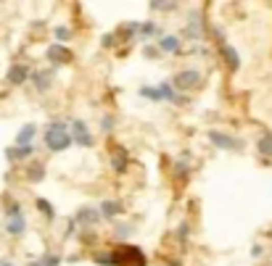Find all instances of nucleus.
<instances>
[{
    "instance_id": "1",
    "label": "nucleus",
    "mask_w": 272,
    "mask_h": 266,
    "mask_svg": "<svg viewBox=\"0 0 272 266\" xmlns=\"http://www.w3.org/2000/svg\"><path fill=\"white\" fill-rule=\"evenodd\" d=\"M45 145H48V150H53V153H61L71 145V135H69L64 121H53L51 127L45 129Z\"/></svg>"
},
{
    "instance_id": "2",
    "label": "nucleus",
    "mask_w": 272,
    "mask_h": 266,
    "mask_svg": "<svg viewBox=\"0 0 272 266\" xmlns=\"http://www.w3.org/2000/svg\"><path fill=\"white\" fill-rule=\"evenodd\" d=\"M114 266H145V256L140 248L135 245H122L119 250H111Z\"/></svg>"
},
{
    "instance_id": "3",
    "label": "nucleus",
    "mask_w": 272,
    "mask_h": 266,
    "mask_svg": "<svg viewBox=\"0 0 272 266\" xmlns=\"http://www.w3.org/2000/svg\"><path fill=\"white\" fill-rule=\"evenodd\" d=\"M199 85H201V71H195V69L180 71L172 82V87H177V90H195Z\"/></svg>"
},
{
    "instance_id": "4",
    "label": "nucleus",
    "mask_w": 272,
    "mask_h": 266,
    "mask_svg": "<svg viewBox=\"0 0 272 266\" xmlns=\"http://www.w3.org/2000/svg\"><path fill=\"white\" fill-rule=\"evenodd\" d=\"M209 140H211V143H214L217 148H222V150H240V145H243L238 137H230V135L217 132V129L209 132Z\"/></svg>"
},
{
    "instance_id": "5",
    "label": "nucleus",
    "mask_w": 272,
    "mask_h": 266,
    "mask_svg": "<svg viewBox=\"0 0 272 266\" xmlns=\"http://www.w3.org/2000/svg\"><path fill=\"white\" fill-rule=\"evenodd\" d=\"M71 140H74V143H77V145H82V148H90V145H93V135H90V129H87V124L85 121H74L71 124Z\"/></svg>"
},
{
    "instance_id": "6",
    "label": "nucleus",
    "mask_w": 272,
    "mask_h": 266,
    "mask_svg": "<svg viewBox=\"0 0 272 266\" xmlns=\"http://www.w3.org/2000/svg\"><path fill=\"white\" fill-rule=\"evenodd\" d=\"M45 56H48V61H53V64H71V50L64 48L61 42H53L48 50H45Z\"/></svg>"
},
{
    "instance_id": "7",
    "label": "nucleus",
    "mask_w": 272,
    "mask_h": 266,
    "mask_svg": "<svg viewBox=\"0 0 272 266\" xmlns=\"http://www.w3.org/2000/svg\"><path fill=\"white\" fill-rule=\"evenodd\" d=\"M74 222H80L85 227H93L101 222V214H98V208H80L77 216H74Z\"/></svg>"
},
{
    "instance_id": "8",
    "label": "nucleus",
    "mask_w": 272,
    "mask_h": 266,
    "mask_svg": "<svg viewBox=\"0 0 272 266\" xmlns=\"http://www.w3.org/2000/svg\"><path fill=\"white\" fill-rule=\"evenodd\" d=\"M6 229H8V234H13V237L24 234V229H27V219H24V214H13V216H8Z\"/></svg>"
},
{
    "instance_id": "9",
    "label": "nucleus",
    "mask_w": 272,
    "mask_h": 266,
    "mask_svg": "<svg viewBox=\"0 0 272 266\" xmlns=\"http://www.w3.org/2000/svg\"><path fill=\"white\" fill-rule=\"evenodd\" d=\"M27 76H29V69H27L24 64H13V66L8 69V82H11V85H24Z\"/></svg>"
},
{
    "instance_id": "10",
    "label": "nucleus",
    "mask_w": 272,
    "mask_h": 266,
    "mask_svg": "<svg viewBox=\"0 0 272 266\" xmlns=\"http://www.w3.org/2000/svg\"><path fill=\"white\" fill-rule=\"evenodd\" d=\"M219 53H222V58L228 61V66L235 71L238 66H240V56L233 50V45H228V42H219Z\"/></svg>"
},
{
    "instance_id": "11",
    "label": "nucleus",
    "mask_w": 272,
    "mask_h": 266,
    "mask_svg": "<svg viewBox=\"0 0 272 266\" xmlns=\"http://www.w3.org/2000/svg\"><path fill=\"white\" fill-rule=\"evenodd\" d=\"M32 82L40 92H48L51 85H53V71H35L32 74Z\"/></svg>"
},
{
    "instance_id": "12",
    "label": "nucleus",
    "mask_w": 272,
    "mask_h": 266,
    "mask_svg": "<svg viewBox=\"0 0 272 266\" xmlns=\"http://www.w3.org/2000/svg\"><path fill=\"white\" fill-rule=\"evenodd\" d=\"M32 153H35V145H16V148L6 150V158L8 161H19V158H29Z\"/></svg>"
},
{
    "instance_id": "13",
    "label": "nucleus",
    "mask_w": 272,
    "mask_h": 266,
    "mask_svg": "<svg viewBox=\"0 0 272 266\" xmlns=\"http://www.w3.org/2000/svg\"><path fill=\"white\" fill-rule=\"evenodd\" d=\"M35 135H37V127H35V124H24L21 132L16 135V145H32Z\"/></svg>"
},
{
    "instance_id": "14",
    "label": "nucleus",
    "mask_w": 272,
    "mask_h": 266,
    "mask_svg": "<svg viewBox=\"0 0 272 266\" xmlns=\"http://www.w3.org/2000/svg\"><path fill=\"white\" fill-rule=\"evenodd\" d=\"M98 214L114 219V216L122 214V203H119V200H103V203H101V208H98Z\"/></svg>"
},
{
    "instance_id": "15",
    "label": "nucleus",
    "mask_w": 272,
    "mask_h": 266,
    "mask_svg": "<svg viewBox=\"0 0 272 266\" xmlns=\"http://www.w3.org/2000/svg\"><path fill=\"white\" fill-rule=\"evenodd\" d=\"M159 50L164 53H180V40L167 35V37H159Z\"/></svg>"
},
{
    "instance_id": "16",
    "label": "nucleus",
    "mask_w": 272,
    "mask_h": 266,
    "mask_svg": "<svg viewBox=\"0 0 272 266\" xmlns=\"http://www.w3.org/2000/svg\"><path fill=\"white\" fill-rule=\"evenodd\" d=\"M156 92H159V100H177V92H175L172 82H161V85L156 87ZM177 103H180V100H177Z\"/></svg>"
},
{
    "instance_id": "17",
    "label": "nucleus",
    "mask_w": 272,
    "mask_h": 266,
    "mask_svg": "<svg viewBox=\"0 0 272 266\" xmlns=\"http://www.w3.org/2000/svg\"><path fill=\"white\" fill-rule=\"evenodd\" d=\"M111 166H114V171H125V169H127V150H125V148H119V150L114 153Z\"/></svg>"
},
{
    "instance_id": "18",
    "label": "nucleus",
    "mask_w": 272,
    "mask_h": 266,
    "mask_svg": "<svg viewBox=\"0 0 272 266\" xmlns=\"http://www.w3.org/2000/svg\"><path fill=\"white\" fill-rule=\"evenodd\" d=\"M42 177H45V166L42 164H32L27 169V179L29 182H42Z\"/></svg>"
},
{
    "instance_id": "19",
    "label": "nucleus",
    "mask_w": 272,
    "mask_h": 266,
    "mask_svg": "<svg viewBox=\"0 0 272 266\" xmlns=\"http://www.w3.org/2000/svg\"><path fill=\"white\" fill-rule=\"evenodd\" d=\"M256 148H259L262 155H272V132H269V135H262L259 143H256Z\"/></svg>"
},
{
    "instance_id": "20",
    "label": "nucleus",
    "mask_w": 272,
    "mask_h": 266,
    "mask_svg": "<svg viewBox=\"0 0 272 266\" xmlns=\"http://www.w3.org/2000/svg\"><path fill=\"white\" fill-rule=\"evenodd\" d=\"M185 35H188V37H201V21H199L195 13H193V21H190L188 29H185Z\"/></svg>"
},
{
    "instance_id": "21",
    "label": "nucleus",
    "mask_w": 272,
    "mask_h": 266,
    "mask_svg": "<svg viewBox=\"0 0 272 266\" xmlns=\"http://www.w3.org/2000/svg\"><path fill=\"white\" fill-rule=\"evenodd\" d=\"M37 208H40L45 216H48V219H56V211H53V206H51V203L45 200V198H37Z\"/></svg>"
},
{
    "instance_id": "22",
    "label": "nucleus",
    "mask_w": 272,
    "mask_h": 266,
    "mask_svg": "<svg viewBox=\"0 0 272 266\" xmlns=\"http://www.w3.org/2000/svg\"><path fill=\"white\" fill-rule=\"evenodd\" d=\"M140 35H159L161 37V29L154 21H145V24H140Z\"/></svg>"
},
{
    "instance_id": "23",
    "label": "nucleus",
    "mask_w": 272,
    "mask_h": 266,
    "mask_svg": "<svg viewBox=\"0 0 272 266\" xmlns=\"http://www.w3.org/2000/svg\"><path fill=\"white\" fill-rule=\"evenodd\" d=\"M71 37V32H69V26H56V40L64 45V40H69Z\"/></svg>"
},
{
    "instance_id": "24",
    "label": "nucleus",
    "mask_w": 272,
    "mask_h": 266,
    "mask_svg": "<svg viewBox=\"0 0 272 266\" xmlns=\"http://www.w3.org/2000/svg\"><path fill=\"white\" fill-rule=\"evenodd\" d=\"M140 95H143V98H151V100H159V92H156L154 87H143Z\"/></svg>"
},
{
    "instance_id": "25",
    "label": "nucleus",
    "mask_w": 272,
    "mask_h": 266,
    "mask_svg": "<svg viewBox=\"0 0 272 266\" xmlns=\"http://www.w3.org/2000/svg\"><path fill=\"white\" fill-rule=\"evenodd\" d=\"M101 129H103V132H111V129H114V116H103Z\"/></svg>"
},
{
    "instance_id": "26",
    "label": "nucleus",
    "mask_w": 272,
    "mask_h": 266,
    "mask_svg": "<svg viewBox=\"0 0 272 266\" xmlns=\"http://www.w3.org/2000/svg\"><path fill=\"white\" fill-rule=\"evenodd\" d=\"M95 261H98V263H103V266H114L111 253H101V256H95Z\"/></svg>"
},
{
    "instance_id": "27",
    "label": "nucleus",
    "mask_w": 272,
    "mask_h": 266,
    "mask_svg": "<svg viewBox=\"0 0 272 266\" xmlns=\"http://www.w3.org/2000/svg\"><path fill=\"white\" fill-rule=\"evenodd\" d=\"M58 261H61L58 256H45V258L40 261V266H58Z\"/></svg>"
},
{
    "instance_id": "28",
    "label": "nucleus",
    "mask_w": 272,
    "mask_h": 266,
    "mask_svg": "<svg viewBox=\"0 0 272 266\" xmlns=\"http://www.w3.org/2000/svg\"><path fill=\"white\" fill-rule=\"evenodd\" d=\"M188 232H190V227H188V224H180V229H177V237H180V240H188Z\"/></svg>"
},
{
    "instance_id": "29",
    "label": "nucleus",
    "mask_w": 272,
    "mask_h": 266,
    "mask_svg": "<svg viewBox=\"0 0 272 266\" xmlns=\"http://www.w3.org/2000/svg\"><path fill=\"white\" fill-rule=\"evenodd\" d=\"M114 45V35H103V48H111Z\"/></svg>"
},
{
    "instance_id": "30",
    "label": "nucleus",
    "mask_w": 272,
    "mask_h": 266,
    "mask_svg": "<svg viewBox=\"0 0 272 266\" xmlns=\"http://www.w3.org/2000/svg\"><path fill=\"white\" fill-rule=\"evenodd\" d=\"M125 234H130V227H116V237H125Z\"/></svg>"
},
{
    "instance_id": "31",
    "label": "nucleus",
    "mask_w": 272,
    "mask_h": 266,
    "mask_svg": "<svg viewBox=\"0 0 272 266\" xmlns=\"http://www.w3.org/2000/svg\"><path fill=\"white\" fill-rule=\"evenodd\" d=\"M143 53H145V56H148V58H154V56H156V48H145V50H143Z\"/></svg>"
},
{
    "instance_id": "32",
    "label": "nucleus",
    "mask_w": 272,
    "mask_h": 266,
    "mask_svg": "<svg viewBox=\"0 0 272 266\" xmlns=\"http://www.w3.org/2000/svg\"><path fill=\"white\" fill-rule=\"evenodd\" d=\"M0 266H13L11 261H0Z\"/></svg>"
},
{
    "instance_id": "33",
    "label": "nucleus",
    "mask_w": 272,
    "mask_h": 266,
    "mask_svg": "<svg viewBox=\"0 0 272 266\" xmlns=\"http://www.w3.org/2000/svg\"><path fill=\"white\" fill-rule=\"evenodd\" d=\"M29 266H40V261H32V263H29Z\"/></svg>"
},
{
    "instance_id": "34",
    "label": "nucleus",
    "mask_w": 272,
    "mask_h": 266,
    "mask_svg": "<svg viewBox=\"0 0 272 266\" xmlns=\"http://www.w3.org/2000/svg\"><path fill=\"white\" fill-rule=\"evenodd\" d=\"M0 100H3V95H0Z\"/></svg>"
}]
</instances>
